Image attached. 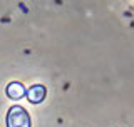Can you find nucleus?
Segmentation results:
<instances>
[{
  "label": "nucleus",
  "instance_id": "obj_1",
  "mask_svg": "<svg viewBox=\"0 0 134 127\" xmlns=\"http://www.w3.org/2000/svg\"><path fill=\"white\" fill-rule=\"evenodd\" d=\"M30 116L20 105H14L7 114V127H30Z\"/></svg>",
  "mask_w": 134,
  "mask_h": 127
},
{
  "label": "nucleus",
  "instance_id": "obj_2",
  "mask_svg": "<svg viewBox=\"0 0 134 127\" xmlns=\"http://www.w3.org/2000/svg\"><path fill=\"white\" fill-rule=\"evenodd\" d=\"M45 95H47V89L44 85H40V84H35V85H32L27 90V99L32 104H40L45 99Z\"/></svg>",
  "mask_w": 134,
  "mask_h": 127
},
{
  "label": "nucleus",
  "instance_id": "obj_3",
  "mask_svg": "<svg viewBox=\"0 0 134 127\" xmlns=\"http://www.w3.org/2000/svg\"><path fill=\"white\" fill-rule=\"evenodd\" d=\"M7 95H8V99H14V100L22 99V97L25 95V87H24V84H20V82H12V84H8V85H7Z\"/></svg>",
  "mask_w": 134,
  "mask_h": 127
}]
</instances>
